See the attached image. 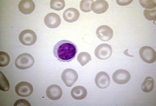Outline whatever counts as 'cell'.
Masks as SVG:
<instances>
[{"label": "cell", "instance_id": "cell-1", "mask_svg": "<svg viewBox=\"0 0 156 106\" xmlns=\"http://www.w3.org/2000/svg\"><path fill=\"white\" fill-rule=\"evenodd\" d=\"M77 52V46L67 40L58 42L54 46L53 53L55 57L62 62H69L75 58Z\"/></svg>", "mask_w": 156, "mask_h": 106}, {"label": "cell", "instance_id": "cell-2", "mask_svg": "<svg viewBox=\"0 0 156 106\" xmlns=\"http://www.w3.org/2000/svg\"><path fill=\"white\" fill-rule=\"evenodd\" d=\"M34 63V59L30 54L23 53L18 56L16 59L15 65L16 68L25 70L32 67Z\"/></svg>", "mask_w": 156, "mask_h": 106}, {"label": "cell", "instance_id": "cell-3", "mask_svg": "<svg viewBox=\"0 0 156 106\" xmlns=\"http://www.w3.org/2000/svg\"><path fill=\"white\" fill-rule=\"evenodd\" d=\"M20 41L25 46L34 45L36 42L37 36L36 33L32 30H25L20 34L19 36Z\"/></svg>", "mask_w": 156, "mask_h": 106}, {"label": "cell", "instance_id": "cell-4", "mask_svg": "<svg viewBox=\"0 0 156 106\" xmlns=\"http://www.w3.org/2000/svg\"><path fill=\"white\" fill-rule=\"evenodd\" d=\"M112 47L107 44H100L96 48L94 51L95 56L101 60L108 59L112 55Z\"/></svg>", "mask_w": 156, "mask_h": 106}, {"label": "cell", "instance_id": "cell-5", "mask_svg": "<svg viewBox=\"0 0 156 106\" xmlns=\"http://www.w3.org/2000/svg\"><path fill=\"white\" fill-rule=\"evenodd\" d=\"M139 54L142 60L146 63H153L156 61V52L151 47L148 46L142 47L140 50Z\"/></svg>", "mask_w": 156, "mask_h": 106}, {"label": "cell", "instance_id": "cell-6", "mask_svg": "<svg viewBox=\"0 0 156 106\" xmlns=\"http://www.w3.org/2000/svg\"><path fill=\"white\" fill-rule=\"evenodd\" d=\"M61 78L66 86L71 87L76 82L78 78V75L74 69L68 68L65 69L62 72Z\"/></svg>", "mask_w": 156, "mask_h": 106}, {"label": "cell", "instance_id": "cell-7", "mask_svg": "<svg viewBox=\"0 0 156 106\" xmlns=\"http://www.w3.org/2000/svg\"><path fill=\"white\" fill-rule=\"evenodd\" d=\"M34 91L32 84L27 82H21L15 87V91L17 95L26 97L30 96Z\"/></svg>", "mask_w": 156, "mask_h": 106}, {"label": "cell", "instance_id": "cell-8", "mask_svg": "<svg viewBox=\"0 0 156 106\" xmlns=\"http://www.w3.org/2000/svg\"><path fill=\"white\" fill-rule=\"evenodd\" d=\"M131 76L127 71L119 69L115 71L112 75V80L115 83L124 84L127 83L130 79Z\"/></svg>", "mask_w": 156, "mask_h": 106}, {"label": "cell", "instance_id": "cell-9", "mask_svg": "<svg viewBox=\"0 0 156 106\" xmlns=\"http://www.w3.org/2000/svg\"><path fill=\"white\" fill-rule=\"evenodd\" d=\"M113 34L112 29L107 25L99 26L96 30L97 37L103 41H107L112 39Z\"/></svg>", "mask_w": 156, "mask_h": 106}, {"label": "cell", "instance_id": "cell-10", "mask_svg": "<svg viewBox=\"0 0 156 106\" xmlns=\"http://www.w3.org/2000/svg\"><path fill=\"white\" fill-rule=\"evenodd\" d=\"M95 84L101 89H105L110 84V79L108 75L104 72L98 73L95 78Z\"/></svg>", "mask_w": 156, "mask_h": 106}, {"label": "cell", "instance_id": "cell-11", "mask_svg": "<svg viewBox=\"0 0 156 106\" xmlns=\"http://www.w3.org/2000/svg\"><path fill=\"white\" fill-rule=\"evenodd\" d=\"M44 21L46 26L51 28H58L61 22L60 16L54 13H50L44 17Z\"/></svg>", "mask_w": 156, "mask_h": 106}, {"label": "cell", "instance_id": "cell-12", "mask_svg": "<svg viewBox=\"0 0 156 106\" xmlns=\"http://www.w3.org/2000/svg\"><path fill=\"white\" fill-rule=\"evenodd\" d=\"M46 95L50 99L57 101L62 97V90L60 87L57 85H51L47 89Z\"/></svg>", "mask_w": 156, "mask_h": 106}, {"label": "cell", "instance_id": "cell-13", "mask_svg": "<svg viewBox=\"0 0 156 106\" xmlns=\"http://www.w3.org/2000/svg\"><path fill=\"white\" fill-rule=\"evenodd\" d=\"M20 11L23 14L29 15L34 12L35 8V5L32 0H22L18 5Z\"/></svg>", "mask_w": 156, "mask_h": 106}, {"label": "cell", "instance_id": "cell-14", "mask_svg": "<svg viewBox=\"0 0 156 106\" xmlns=\"http://www.w3.org/2000/svg\"><path fill=\"white\" fill-rule=\"evenodd\" d=\"M108 8V2L104 0H98L93 2L91 6V11L98 14H102L106 12Z\"/></svg>", "mask_w": 156, "mask_h": 106}, {"label": "cell", "instance_id": "cell-15", "mask_svg": "<svg viewBox=\"0 0 156 106\" xmlns=\"http://www.w3.org/2000/svg\"><path fill=\"white\" fill-rule=\"evenodd\" d=\"M80 17V13L76 9L70 8L64 11L63 17L64 20L69 23H73L77 21Z\"/></svg>", "mask_w": 156, "mask_h": 106}, {"label": "cell", "instance_id": "cell-16", "mask_svg": "<svg viewBox=\"0 0 156 106\" xmlns=\"http://www.w3.org/2000/svg\"><path fill=\"white\" fill-rule=\"evenodd\" d=\"M86 89L83 86H78L73 88L71 90V95L74 99L81 100L85 99L87 95Z\"/></svg>", "mask_w": 156, "mask_h": 106}, {"label": "cell", "instance_id": "cell-17", "mask_svg": "<svg viewBox=\"0 0 156 106\" xmlns=\"http://www.w3.org/2000/svg\"><path fill=\"white\" fill-rule=\"evenodd\" d=\"M154 82L153 78L151 77H147L145 78L141 84V89L146 93H149L153 90Z\"/></svg>", "mask_w": 156, "mask_h": 106}, {"label": "cell", "instance_id": "cell-18", "mask_svg": "<svg viewBox=\"0 0 156 106\" xmlns=\"http://www.w3.org/2000/svg\"><path fill=\"white\" fill-rule=\"evenodd\" d=\"M77 60L78 62L83 67L91 60V57L89 53L86 52H82L78 55Z\"/></svg>", "mask_w": 156, "mask_h": 106}, {"label": "cell", "instance_id": "cell-19", "mask_svg": "<svg viewBox=\"0 0 156 106\" xmlns=\"http://www.w3.org/2000/svg\"><path fill=\"white\" fill-rule=\"evenodd\" d=\"M65 6V1L63 0H52L51 1V8L56 11H60L64 8Z\"/></svg>", "mask_w": 156, "mask_h": 106}, {"label": "cell", "instance_id": "cell-20", "mask_svg": "<svg viewBox=\"0 0 156 106\" xmlns=\"http://www.w3.org/2000/svg\"><path fill=\"white\" fill-rule=\"evenodd\" d=\"M10 85L5 75L2 72H0V90L2 91L6 92L9 91Z\"/></svg>", "mask_w": 156, "mask_h": 106}, {"label": "cell", "instance_id": "cell-21", "mask_svg": "<svg viewBox=\"0 0 156 106\" xmlns=\"http://www.w3.org/2000/svg\"><path fill=\"white\" fill-rule=\"evenodd\" d=\"M93 1H88V0H83L80 3V7L81 11L83 12L87 13L91 11V6L93 2Z\"/></svg>", "mask_w": 156, "mask_h": 106}, {"label": "cell", "instance_id": "cell-22", "mask_svg": "<svg viewBox=\"0 0 156 106\" xmlns=\"http://www.w3.org/2000/svg\"><path fill=\"white\" fill-rule=\"evenodd\" d=\"M10 59L8 54L5 52H0V67H5L9 64Z\"/></svg>", "mask_w": 156, "mask_h": 106}, {"label": "cell", "instance_id": "cell-23", "mask_svg": "<svg viewBox=\"0 0 156 106\" xmlns=\"http://www.w3.org/2000/svg\"><path fill=\"white\" fill-rule=\"evenodd\" d=\"M144 17L148 20H155L156 18V9L151 10L145 9L144 11Z\"/></svg>", "mask_w": 156, "mask_h": 106}, {"label": "cell", "instance_id": "cell-24", "mask_svg": "<svg viewBox=\"0 0 156 106\" xmlns=\"http://www.w3.org/2000/svg\"><path fill=\"white\" fill-rule=\"evenodd\" d=\"M140 3L144 8L152 9L156 7V3L154 1H140Z\"/></svg>", "mask_w": 156, "mask_h": 106}, {"label": "cell", "instance_id": "cell-25", "mask_svg": "<svg viewBox=\"0 0 156 106\" xmlns=\"http://www.w3.org/2000/svg\"><path fill=\"white\" fill-rule=\"evenodd\" d=\"M14 106H30V104L26 100L21 99L17 100L16 101L14 104Z\"/></svg>", "mask_w": 156, "mask_h": 106}, {"label": "cell", "instance_id": "cell-26", "mask_svg": "<svg viewBox=\"0 0 156 106\" xmlns=\"http://www.w3.org/2000/svg\"><path fill=\"white\" fill-rule=\"evenodd\" d=\"M132 1H116V3L119 5L124 6L130 4Z\"/></svg>", "mask_w": 156, "mask_h": 106}]
</instances>
